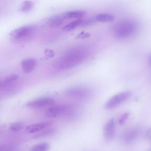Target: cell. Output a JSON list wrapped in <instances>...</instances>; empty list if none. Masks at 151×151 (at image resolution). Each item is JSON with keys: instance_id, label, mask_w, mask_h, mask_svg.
I'll list each match as a JSON object with an SVG mask.
<instances>
[{"instance_id": "obj_1", "label": "cell", "mask_w": 151, "mask_h": 151, "mask_svg": "<svg viewBox=\"0 0 151 151\" xmlns=\"http://www.w3.org/2000/svg\"><path fill=\"white\" fill-rule=\"evenodd\" d=\"M137 23L132 20H127L119 23L117 26L115 35L119 38H128L133 36L138 29Z\"/></svg>"}, {"instance_id": "obj_2", "label": "cell", "mask_w": 151, "mask_h": 151, "mask_svg": "<svg viewBox=\"0 0 151 151\" xmlns=\"http://www.w3.org/2000/svg\"><path fill=\"white\" fill-rule=\"evenodd\" d=\"M34 29V27L31 25L23 26L14 30L10 35L14 41L18 42L25 41L30 38Z\"/></svg>"}, {"instance_id": "obj_3", "label": "cell", "mask_w": 151, "mask_h": 151, "mask_svg": "<svg viewBox=\"0 0 151 151\" xmlns=\"http://www.w3.org/2000/svg\"><path fill=\"white\" fill-rule=\"evenodd\" d=\"M131 95V93L129 91L123 92L115 94L107 101L105 107L108 109L114 108L128 99Z\"/></svg>"}, {"instance_id": "obj_4", "label": "cell", "mask_w": 151, "mask_h": 151, "mask_svg": "<svg viewBox=\"0 0 151 151\" xmlns=\"http://www.w3.org/2000/svg\"><path fill=\"white\" fill-rule=\"evenodd\" d=\"M55 103V100L51 98L43 97L29 101L26 104V105L32 108H40L51 106L54 105Z\"/></svg>"}, {"instance_id": "obj_5", "label": "cell", "mask_w": 151, "mask_h": 151, "mask_svg": "<svg viewBox=\"0 0 151 151\" xmlns=\"http://www.w3.org/2000/svg\"><path fill=\"white\" fill-rule=\"evenodd\" d=\"M68 105L52 106L47 109L45 112L48 117L55 118L65 114L68 108Z\"/></svg>"}, {"instance_id": "obj_6", "label": "cell", "mask_w": 151, "mask_h": 151, "mask_svg": "<svg viewBox=\"0 0 151 151\" xmlns=\"http://www.w3.org/2000/svg\"><path fill=\"white\" fill-rule=\"evenodd\" d=\"M66 94L69 96L79 98H86L90 96L91 92L89 89L82 87H74L68 89Z\"/></svg>"}, {"instance_id": "obj_7", "label": "cell", "mask_w": 151, "mask_h": 151, "mask_svg": "<svg viewBox=\"0 0 151 151\" xmlns=\"http://www.w3.org/2000/svg\"><path fill=\"white\" fill-rule=\"evenodd\" d=\"M115 123L113 118L109 119L105 124L103 129L104 139L107 142L111 141L114 134Z\"/></svg>"}, {"instance_id": "obj_8", "label": "cell", "mask_w": 151, "mask_h": 151, "mask_svg": "<svg viewBox=\"0 0 151 151\" xmlns=\"http://www.w3.org/2000/svg\"><path fill=\"white\" fill-rule=\"evenodd\" d=\"M52 122L48 121L29 125L25 128L26 131L29 133H33L40 131L52 124Z\"/></svg>"}, {"instance_id": "obj_9", "label": "cell", "mask_w": 151, "mask_h": 151, "mask_svg": "<svg viewBox=\"0 0 151 151\" xmlns=\"http://www.w3.org/2000/svg\"><path fill=\"white\" fill-rule=\"evenodd\" d=\"M37 65L36 60L33 58H28L23 60L21 62V66L23 71L28 73L32 72Z\"/></svg>"}, {"instance_id": "obj_10", "label": "cell", "mask_w": 151, "mask_h": 151, "mask_svg": "<svg viewBox=\"0 0 151 151\" xmlns=\"http://www.w3.org/2000/svg\"><path fill=\"white\" fill-rule=\"evenodd\" d=\"M86 13L85 11L78 10L67 12L61 15L65 20L73 18L81 19L86 15Z\"/></svg>"}, {"instance_id": "obj_11", "label": "cell", "mask_w": 151, "mask_h": 151, "mask_svg": "<svg viewBox=\"0 0 151 151\" xmlns=\"http://www.w3.org/2000/svg\"><path fill=\"white\" fill-rule=\"evenodd\" d=\"M64 20L61 15L54 16L50 17L47 20L46 24L50 27H57L61 25Z\"/></svg>"}, {"instance_id": "obj_12", "label": "cell", "mask_w": 151, "mask_h": 151, "mask_svg": "<svg viewBox=\"0 0 151 151\" xmlns=\"http://www.w3.org/2000/svg\"><path fill=\"white\" fill-rule=\"evenodd\" d=\"M17 78V75L15 74L10 75L6 77L0 81L1 89H5L9 87Z\"/></svg>"}, {"instance_id": "obj_13", "label": "cell", "mask_w": 151, "mask_h": 151, "mask_svg": "<svg viewBox=\"0 0 151 151\" xmlns=\"http://www.w3.org/2000/svg\"><path fill=\"white\" fill-rule=\"evenodd\" d=\"M96 22H108L113 21L115 17L113 15L108 13H101L96 15L94 17Z\"/></svg>"}, {"instance_id": "obj_14", "label": "cell", "mask_w": 151, "mask_h": 151, "mask_svg": "<svg viewBox=\"0 0 151 151\" xmlns=\"http://www.w3.org/2000/svg\"><path fill=\"white\" fill-rule=\"evenodd\" d=\"M138 134L137 129H134L126 132L123 135V140L126 143L131 142L135 139Z\"/></svg>"}, {"instance_id": "obj_15", "label": "cell", "mask_w": 151, "mask_h": 151, "mask_svg": "<svg viewBox=\"0 0 151 151\" xmlns=\"http://www.w3.org/2000/svg\"><path fill=\"white\" fill-rule=\"evenodd\" d=\"M82 20L83 19H79L71 22L64 26L62 29L65 31H71L80 25Z\"/></svg>"}, {"instance_id": "obj_16", "label": "cell", "mask_w": 151, "mask_h": 151, "mask_svg": "<svg viewBox=\"0 0 151 151\" xmlns=\"http://www.w3.org/2000/svg\"><path fill=\"white\" fill-rule=\"evenodd\" d=\"M54 129L50 128L39 132L32 136L33 139H37L51 135L55 132Z\"/></svg>"}, {"instance_id": "obj_17", "label": "cell", "mask_w": 151, "mask_h": 151, "mask_svg": "<svg viewBox=\"0 0 151 151\" xmlns=\"http://www.w3.org/2000/svg\"><path fill=\"white\" fill-rule=\"evenodd\" d=\"M50 147L49 144L44 142L36 145L31 148L32 151H44L47 150Z\"/></svg>"}, {"instance_id": "obj_18", "label": "cell", "mask_w": 151, "mask_h": 151, "mask_svg": "<svg viewBox=\"0 0 151 151\" xmlns=\"http://www.w3.org/2000/svg\"><path fill=\"white\" fill-rule=\"evenodd\" d=\"M33 7L32 2L29 0L24 1L20 7V11L23 12H28L31 10Z\"/></svg>"}, {"instance_id": "obj_19", "label": "cell", "mask_w": 151, "mask_h": 151, "mask_svg": "<svg viewBox=\"0 0 151 151\" xmlns=\"http://www.w3.org/2000/svg\"><path fill=\"white\" fill-rule=\"evenodd\" d=\"M24 126V123L21 122H17L11 123L9 125L10 129L14 132L21 130Z\"/></svg>"}, {"instance_id": "obj_20", "label": "cell", "mask_w": 151, "mask_h": 151, "mask_svg": "<svg viewBox=\"0 0 151 151\" xmlns=\"http://www.w3.org/2000/svg\"><path fill=\"white\" fill-rule=\"evenodd\" d=\"M16 147L11 145H4L0 146V151H12L14 150Z\"/></svg>"}, {"instance_id": "obj_21", "label": "cell", "mask_w": 151, "mask_h": 151, "mask_svg": "<svg viewBox=\"0 0 151 151\" xmlns=\"http://www.w3.org/2000/svg\"><path fill=\"white\" fill-rule=\"evenodd\" d=\"M96 22L95 18L88 19L86 20H83L80 25L83 27H87Z\"/></svg>"}, {"instance_id": "obj_22", "label": "cell", "mask_w": 151, "mask_h": 151, "mask_svg": "<svg viewBox=\"0 0 151 151\" xmlns=\"http://www.w3.org/2000/svg\"><path fill=\"white\" fill-rule=\"evenodd\" d=\"M129 114L128 112H126L121 116L118 121L120 124L122 125L124 124L129 116Z\"/></svg>"}, {"instance_id": "obj_23", "label": "cell", "mask_w": 151, "mask_h": 151, "mask_svg": "<svg viewBox=\"0 0 151 151\" xmlns=\"http://www.w3.org/2000/svg\"><path fill=\"white\" fill-rule=\"evenodd\" d=\"M90 36V34L87 32H85L82 31L76 37L77 39H84Z\"/></svg>"}, {"instance_id": "obj_24", "label": "cell", "mask_w": 151, "mask_h": 151, "mask_svg": "<svg viewBox=\"0 0 151 151\" xmlns=\"http://www.w3.org/2000/svg\"><path fill=\"white\" fill-rule=\"evenodd\" d=\"M45 53L46 55L50 57H52L54 55V52L53 51L49 49H46Z\"/></svg>"}, {"instance_id": "obj_25", "label": "cell", "mask_w": 151, "mask_h": 151, "mask_svg": "<svg viewBox=\"0 0 151 151\" xmlns=\"http://www.w3.org/2000/svg\"><path fill=\"white\" fill-rule=\"evenodd\" d=\"M147 137L151 142V129H149L146 133Z\"/></svg>"}, {"instance_id": "obj_26", "label": "cell", "mask_w": 151, "mask_h": 151, "mask_svg": "<svg viewBox=\"0 0 151 151\" xmlns=\"http://www.w3.org/2000/svg\"><path fill=\"white\" fill-rule=\"evenodd\" d=\"M150 64L151 65V55L150 57Z\"/></svg>"}]
</instances>
